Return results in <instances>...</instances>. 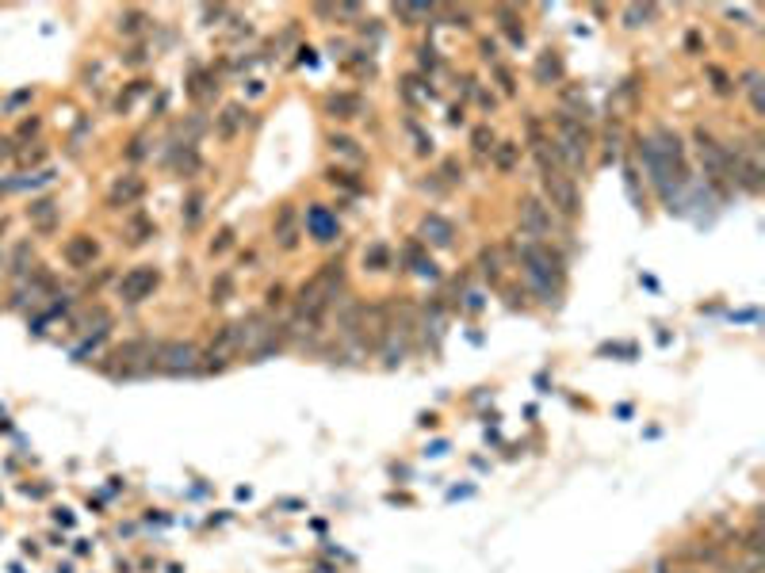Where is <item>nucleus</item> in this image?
I'll return each instance as SVG.
<instances>
[{"instance_id":"obj_14","label":"nucleus","mask_w":765,"mask_h":573,"mask_svg":"<svg viewBox=\"0 0 765 573\" xmlns=\"http://www.w3.org/2000/svg\"><path fill=\"white\" fill-rule=\"evenodd\" d=\"M563 77V58L555 54V50H544V58L536 61V80L539 85H551V80Z\"/></svg>"},{"instance_id":"obj_29","label":"nucleus","mask_w":765,"mask_h":573,"mask_svg":"<svg viewBox=\"0 0 765 573\" xmlns=\"http://www.w3.org/2000/svg\"><path fill=\"white\" fill-rule=\"evenodd\" d=\"M8 157H12V141L0 138V161H8Z\"/></svg>"},{"instance_id":"obj_19","label":"nucleus","mask_w":765,"mask_h":573,"mask_svg":"<svg viewBox=\"0 0 765 573\" xmlns=\"http://www.w3.org/2000/svg\"><path fill=\"white\" fill-rule=\"evenodd\" d=\"M471 141H475V153H494V130L490 127H478Z\"/></svg>"},{"instance_id":"obj_3","label":"nucleus","mask_w":765,"mask_h":573,"mask_svg":"<svg viewBox=\"0 0 765 573\" xmlns=\"http://www.w3.org/2000/svg\"><path fill=\"white\" fill-rule=\"evenodd\" d=\"M539 180H544V191H547V199H551L555 210H563V214H578L581 210L578 188H574L570 176H563L559 168H539Z\"/></svg>"},{"instance_id":"obj_25","label":"nucleus","mask_w":765,"mask_h":573,"mask_svg":"<svg viewBox=\"0 0 765 573\" xmlns=\"http://www.w3.org/2000/svg\"><path fill=\"white\" fill-rule=\"evenodd\" d=\"M417 54H421V65H425V69H436V50H433V46H421Z\"/></svg>"},{"instance_id":"obj_21","label":"nucleus","mask_w":765,"mask_h":573,"mask_svg":"<svg viewBox=\"0 0 765 573\" xmlns=\"http://www.w3.org/2000/svg\"><path fill=\"white\" fill-rule=\"evenodd\" d=\"M329 146H333V153H344V157H352V161H360V157H364V153L356 149V141H352V138H333Z\"/></svg>"},{"instance_id":"obj_18","label":"nucleus","mask_w":765,"mask_h":573,"mask_svg":"<svg viewBox=\"0 0 765 573\" xmlns=\"http://www.w3.org/2000/svg\"><path fill=\"white\" fill-rule=\"evenodd\" d=\"M203 191H191L188 196V203H184V226H199V218H203Z\"/></svg>"},{"instance_id":"obj_24","label":"nucleus","mask_w":765,"mask_h":573,"mask_svg":"<svg viewBox=\"0 0 765 573\" xmlns=\"http://www.w3.org/2000/svg\"><path fill=\"white\" fill-rule=\"evenodd\" d=\"M329 180H333V183H341V188H349V191H360V183L349 180V172H329Z\"/></svg>"},{"instance_id":"obj_23","label":"nucleus","mask_w":765,"mask_h":573,"mask_svg":"<svg viewBox=\"0 0 765 573\" xmlns=\"http://www.w3.org/2000/svg\"><path fill=\"white\" fill-rule=\"evenodd\" d=\"M482 272L490 275V279H497V272H502V264H497V252H482Z\"/></svg>"},{"instance_id":"obj_2","label":"nucleus","mask_w":765,"mask_h":573,"mask_svg":"<svg viewBox=\"0 0 765 573\" xmlns=\"http://www.w3.org/2000/svg\"><path fill=\"white\" fill-rule=\"evenodd\" d=\"M157 371H165V375H191V371H199V348L188 344V341L157 344Z\"/></svg>"},{"instance_id":"obj_20","label":"nucleus","mask_w":765,"mask_h":573,"mask_svg":"<svg viewBox=\"0 0 765 573\" xmlns=\"http://www.w3.org/2000/svg\"><path fill=\"white\" fill-rule=\"evenodd\" d=\"M130 233H134V237H130L134 245L149 241V237H153V222H146V218H134V222H130Z\"/></svg>"},{"instance_id":"obj_6","label":"nucleus","mask_w":765,"mask_h":573,"mask_svg":"<svg viewBox=\"0 0 765 573\" xmlns=\"http://www.w3.org/2000/svg\"><path fill=\"white\" fill-rule=\"evenodd\" d=\"M697 153H700L704 168H708V176H727V149L712 134H704V130H697Z\"/></svg>"},{"instance_id":"obj_1","label":"nucleus","mask_w":765,"mask_h":573,"mask_svg":"<svg viewBox=\"0 0 765 573\" xmlns=\"http://www.w3.org/2000/svg\"><path fill=\"white\" fill-rule=\"evenodd\" d=\"M547 146H551V153H555L566 168H586V157H589L593 138H589V130L581 127V119H574L570 111H559V119H555V141H547Z\"/></svg>"},{"instance_id":"obj_4","label":"nucleus","mask_w":765,"mask_h":573,"mask_svg":"<svg viewBox=\"0 0 765 573\" xmlns=\"http://www.w3.org/2000/svg\"><path fill=\"white\" fill-rule=\"evenodd\" d=\"M157 283H161V272L153 268V264H138V268H130L127 275L119 279V299L122 302H146L153 291H157Z\"/></svg>"},{"instance_id":"obj_12","label":"nucleus","mask_w":765,"mask_h":573,"mask_svg":"<svg viewBox=\"0 0 765 573\" xmlns=\"http://www.w3.org/2000/svg\"><path fill=\"white\" fill-rule=\"evenodd\" d=\"M421 233H425V241L440 245V249H448V245H452V226H448L440 214H428V218L421 222Z\"/></svg>"},{"instance_id":"obj_13","label":"nucleus","mask_w":765,"mask_h":573,"mask_svg":"<svg viewBox=\"0 0 765 573\" xmlns=\"http://www.w3.org/2000/svg\"><path fill=\"white\" fill-rule=\"evenodd\" d=\"M27 218L35 222L38 230H54V222H58V207H54V199H35L27 207Z\"/></svg>"},{"instance_id":"obj_11","label":"nucleus","mask_w":765,"mask_h":573,"mask_svg":"<svg viewBox=\"0 0 765 573\" xmlns=\"http://www.w3.org/2000/svg\"><path fill=\"white\" fill-rule=\"evenodd\" d=\"M325 111H329L333 119H356L364 111V100L360 96H349V92H341V96H329L325 100Z\"/></svg>"},{"instance_id":"obj_9","label":"nucleus","mask_w":765,"mask_h":573,"mask_svg":"<svg viewBox=\"0 0 765 573\" xmlns=\"http://www.w3.org/2000/svg\"><path fill=\"white\" fill-rule=\"evenodd\" d=\"M61 257H65L73 268H88L92 260H96V241L85 237V233H77V237L65 241V249H61Z\"/></svg>"},{"instance_id":"obj_17","label":"nucleus","mask_w":765,"mask_h":573,"mask_svg":"<svg viewBox=\"0 0 765 573\" xmlns=\"http://www.w3.org/2000/svg\"><path fill=\"white\" fill-rule=\"evenodd\" d=\"M742 88H746V96H750V107L761 111V73H758V69L742 73Z\"/></svg>"},{"instance_id":"obj_22","label":"nucleus","mask_w":765,"mask_h":573,"mask_svg":"<svg viewBox=\"0 0 765 573\" xmlns=\"http://www.w3.org/2000/svg\"><path fill=\"white\" fill-rule=\"evenodd\" d=\"M364 264H371V268L379 272L383 264H386V249H383V245H371V249L364 252Z\"/></svg>"},{"instance_id":"obj_16","label":"nucleus","mask_w":765,"mask_h":573,"mask_svg":"<svg viewBox=\"0 0 765 573\" xmlns=\"http://www.w3.org/2000/svg\"><path fill=\"white\" fill-rule=\"evenodd\" d=\"M146 12H119V31L122 35H142L146 31Z\"/></svg>"},{"instance_id":"obj_30","label":"nucleus","mask_w":765,"mask_h":573,"mask_svg":"<svg viewBox=\"0 0 765 573\" xmlns=\"http://www.w3.org/2000/svg\"><path fill=\"white\" fill-rule=\"evenodd\" d=\"M0 264H4V257H0Z\"/></svg>"},{"instance_id":"obj_10","label":"nucleus","mask_w":765,"mask_h":573,"mask_svg":"<svg viewBox=\"0 0 765 573\" xmlns=\"http://www.w3.org/2000/svg\"><path fill=\"white\" fill-rule=\"evenodd\" d=\"M241 127H245V107H241V104H230V107H222L218 122H214V130H218V138H222V141L238 138V130H241Z\"/></svg>"},{"instance_id":"obj_8","label":"nucleus","mask_w":765,"mask_h":573,"mask_svg":"<svg viewBox=\"0 0 765 573\" xmlns=\"http://www.w3.org/2000/svg\"><path fill=\"white\" fill-rule=\"evenodd\" d=\"M142 191H146V180L134 176V172H127L122 180H115V188H111L107 203H111V207H127V203L142 199Z\"/></svg>"},{"instance_id":"obj_7","label":"nucleus","mask_w":765,"mask_h":573,"mask_svg":"<svg viewBox=\"0 0 765 573\" xmlns=\"http://www.w3.org/2000/svg\"><path fill=\"white\" fill-rule=\"evenodd\" d=\"M306 230H310V237L322 241V245L337 241V233H341V226H337V214H329L325 207H310V210H306Z\"/></svg>"},{"instance_id":"obj_26","label":"nucleus","mask_w":765,"mask_h":573,"mask_svg":"<svg viewBox=\"0 0 765 573\" xmlns=\"http://www.w3.org/2000/svg\"><path fill=\"white\" fill-rule=\"evenodd\" d=\"M230 237H233V233H230V230H222V233H218V241H211V252H222V249L230 245Z\"/></svg>"},{"instance_id":"obj_5","label":"nucleus","mask_w":765,"mask_h":573,"mask_svg":"<svg viewBox=\"0 0 765 573\" xmlns=\"http://www.w3.org/2000/svg\"><path fill=\"white\" fill-rule=\"evenodd\" d=\"M517 218H520V230H524L528 237H544V233H551V207H544L536 196H524L517 203Z\"/></svg>"},{"instance_id":"obj_28","label":"nucleus","mask_w":765,"mask_h":573,"mask_svg":"<svg viewBox=\"0 0 765 573\" xmlns=\"http://www.w3.org/2000/svg\"><path fill=\"white\" fill-rule=\"evenodd\" d=\"M127 61H130V65H142V61H146V50H142V46H138V50H130Z\"/></svg>"},{"instance_id":"obj_15","label":"nucleus","mask_w":765,"mask_h":573,"mask_svg":"<svg viewBox=\"0 0 765 573\" xmlns=\"http://www.w3.org/2000/svg\"><path fill=\"white\" fill-rule=\"evenodd\" d=\"M517 157H520V146H517V141H502V146H494V165L502 168V172H513Z\"/></svg>"},{"instance_id":"obj_27","label":"nucleus","mask_w":765,"mask_h":573,"mask_svg":"<svg viewBox=\"0 0 765 573\" xmlns=\"http://www.w3.org/2000/svg\"><path fill=\"white\" fill-rule=\"evenodd\" d=\"M444 176H448V180L455 183V180H463V168H459L455 161H448V165H444Z\"/></svg>"}]
</instances>
